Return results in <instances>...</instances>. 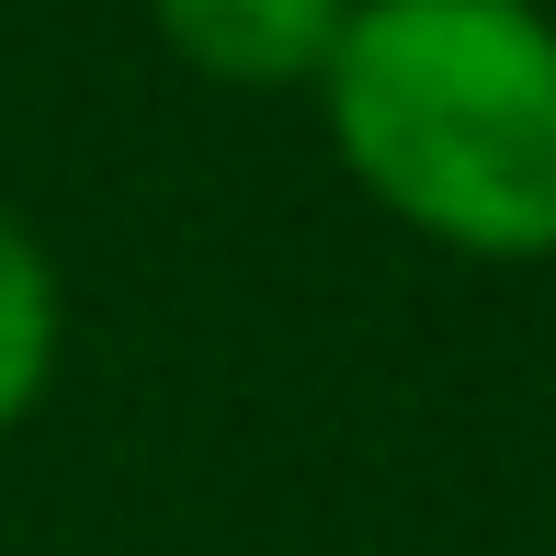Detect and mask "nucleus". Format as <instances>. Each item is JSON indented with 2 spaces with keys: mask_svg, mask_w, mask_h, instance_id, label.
<instances>
[{
  "mask_svg": "<svg viewBox=\"0 0 556 556\" xmlns=\"http://www.w3.org/2000/svg\"><path fill=\"white\" fill-rule=\"evenodd\" d=\"M330 148L397 227L466 262H556V12L545 0H352Z\"/></svg>",
  "mask_w": 556,
  "mask_h": 556,
  "instance_id": "obj_1",
  "label": "nucleus"
},
{
  "mask_svg": "<svg viewBox=\"0 0 556 556\" xmlns=\"http://www.w3.org/2000/svg\"><path fill=\"white\" fill-rule=\"evenodd\" d=\"M160 46L227 91H318L352 0H148Z\"/></svg>",
  "mask_w": 556,
  "mask_h": 556,
  "instance_id": "obj_2",
  "label": "nucleus"
},
{
  "mask_svg": "<svg viewBox=\"0 0 556 556\" xmlns=\"http://www.w3.org/2000/svg\"><path fill=\"white\" fill-rule=\"evenodd\" d=\"M46 375H58V262L0 205V432L46 397Z\"/></svg>",
  "mask_w": 556,
  "mask_h": 556,
  "instance_id": "obj_3",
  "label": "nucleus"
}]
</instances>
